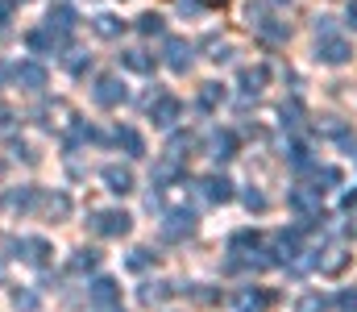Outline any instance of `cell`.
Listing matches in <instances>:
<instances>
[{
    "label": "cell",
    "mask_w": 357,
    "mask_h": 312,
    "mask_svg": "<svg viewBox=\"0 0 357 312\" xmlns=\"http://www.w3.org/2000/svg\"><path fill=\"white\" fill-rule=\"evenodd\" d=\"M345 17H349V25H354V29H357V0H354V4H349V13H345Z\"/></svg>",
    "instance_id": "4dcf8cb0"
},
{
    "label": "cell",
    "mask_w": 357,
    "mask_h": 312,
    "mask_svg": "<svg viewBox=\"0 0 357 312\" xmlns=\"http://www.w3.org/2000/svg\"><path fill=\"white\" fill-rule=\"evenodd\" d=\"M91 300H96V304H116V300H121V292H116V283H112V279H100V283L91 288Z\"/></svg>",
    "instance_id": "e0dca14e"
},
{
    "label": "cell",
    "mask_w": 357,
    "mask_h": 312,
    "mask_svg": "<svg viewBox=\"0 0 357 312\" xmlns=\"http://www.w3.org/2000/svg\"><path fill=\"white\" fill-rule=\"evenodd\" d=\"M320 184H328V188H333V184H341V171H337V167H324V171H316V192H320Z\"/></svg>",
    "instance_id": "cb8c5ba5"
},
{
    "label": "cell",
    "mask_w": 357,
    "mask_h": 312,
    "mask_svg": "<svg viewBox=\"0 0 357 312\" xmlns=\"http://www.w3.org/2000/svg\"><path fill=\"white\" fill-rule=\"evenodd\" d=\"M341 309L357 312V292H341Z\"/></svg>",
    "instance_id": "f1b7e54d"
},
{
    "label": "cell",
    "mask_w": 357,
    "mask_h": 312,
    "mask_svg": "<svg viewBox=\"0 0 357 312\" xmlns=\"http://www.w3.org/2000/svg\"><path fill=\"white\" fill-rule=\"evenodd\" d=\"M178 112H183V104H178V96H171V92H158L154 101H150V121L154 125H175L178 121Z\"/></svg>",
    "instance_id": "3957f363"
},
{
    "label": "cell",
    "mask_w": 357,
    "mask_h": 312,
    "mask_svg": "<svg viewBox=\"0 0 357 312\" xmlns=\"http://www.w3.org/2000/svg\"><path fill=\"white\" fill-rule=\"evenodd\" d=\"M54 25H59V29H71V25H75V13H71L67 4H59V8H50V29H54Z\"/></svg>",
    "instance_id": "d6986e66"
},
{
    "label": "cell",
    "mask_w": 357,
    "mask_h": 312,
    "mask_svg": "<svg viewBox=\"0 0 357 312\" xmlns=\"http://www.w3.org/2000/svg\"><path fill=\"white\" fill-rule=\"evenodd\" d=\"M104 184H108V192L125 196V192H133V171L129 167H104Z\"/></svg>",
    "instance_id": "8992f818"
},
{
    "label": "cell",
    "mask_w": 357,
    "mask_h": 312,
    "mask_svg": "<svg viewBox=\"0 0 357 312\" xmlns=\"http://www.w3.org/2000/svg\"><path fill=\"white\" fill-rule=\"evenodd\" d=\"M162 29H167V25H162L158 13H142V17H137V34H146V38H150V34H162Z\"/></svg>",
    "instance_id": "ac0fdd59"
},
{
    "label": "cell",
    "mask_w": 357,
    "mask_h": 312,
    "mask_svg": "<svg viewBox=\"0 0 357 312\" xmlns=\"http://www.w3.org/2000/svg\"><path fill=\"white\" fill-rule=\"evenodd\" d=\"M17 84H25L29 92H38V88H46V71L38 63H21L17 67Z\"/></svg>",
    "instance_id": "30bf717a"
},
{
    "label": "cell",
    "mask_w": 357,
    "mask_h": 312,
    "mask_svg": "<svg viewBox=\"0 0 357 312\" xmlns=\"http://www.w3.org/2000/svg\"><path fill=\"white\" fill-rule=\"evenodd\" d=\"M245 208H250V212H254V208L262 212V208H266V196H262V192H245Z\"/></svg>",
    "instance_id": "484cf974"
},
{
    "label": "cell",
    "mask_w": 357,
    "mask_h": 312,
    "mask_svg": "<svg viewBox=\"0 0 357 312\" xmlns=\"http://www.w3.org/2000/svg\"><path fill=\"white\" fill-rule=\"evenodd\" d=\"M266 84H270V67H245L241 71V92L245 96H258Z\"/></svg>",
    "instance_id": "ba28073f"
},
{
    "label": "cell",
    "mask_w": 357,
    "mask_h": 312,
    "mask_svg": "<svg viewBox=\"0 0 357 312\" xmlns=\"http://www.w3.org/2000/svg\"><path fill=\"white\" fill-rule=\"evenodd\" d=\"M233 150H237V138H233V133H216V138H212V158H216V163L233 158Z\"/></svg>",
    "instance_id": "9a60e30c"
},
{
    "label": "cell",
    "mask_w": 357,
    "mask_h": 312,
    "mask_svg": "<svg viewBox=\"0 0 357 312\" xmlns=\"http://www.w3.org/2000/svg\"><path fill=\"white\" fill-rule=\"evenodd\" d=\"M142 300H146V304H162V300H167L162 283H158V292H154V288H146V292H142Z\"/></svg>",
    "instance_id": "4316f807"
},
{
    "label": "cell",
    "mask_w": 357,
    "mask_h": 312,
    "mask_svg": "<svg viewBox=\"0 0 357 312\" xmlns=\"http://www.w3.org/2000/svg\"><path fill=\"white\" fill-rule=\"evenodd\" d=\"M4 21H8V4L0 0V25H4Z\"/></svg>",
    "instance_id": "1f68e13d"
},
{
    "label": "cell",
    "mask_w": 357,
    "mask_h": 312,
    "mask_svg": "<svg viewBox=\"0 0 357 312\" xmlns=\"http://www.w3.org/2000/svg\"><path fill=\"white\" fill-rule=\"evenodd\" d=\"M121 63H125L129 71H142V75H150V71H154V59H150V54H142V50H125V54H121Z\"/></svg>",
    "instance_id": "4fadbf2b"
},
{
    "label": "cell",
    "mask_w": 357,
    "mask_h": 312,
    "mask_svg": "<svg viewBox=\"0 0 357 312\" xmlns=\"http://www.w3.org/2000/svg\"><path fill=\"white\" fill-rule=\"evenodd\" d=\"M191 229H195V216H191V212H171V216H167V225H162V233H167L171 242L187 237Z\"/></svg>",
    "instance_id": "9c48e42d"
},
{
    "label": "cell",
    "mask_w": 357,
    "mask_h": 312,
    "mask_svg": "<svg viewBox=\"0 0 357 312\" xmlns=\"http://www.w3.org/2000/svg\"><path fill=\"white\" fill-rule=\"evenodd\" d=\"M116 142H121L129 154H146V142H142V133H137V129H129V125H121V129H116Z\"/></svg>",
    "instance_id": "5bb4252c"
},
{
    "label": "cell",
    "mask_w": 357,
    "mask_h": 312,
    "mask_svg": "<svg viewBox=\"0 0 357 312\" xmlns=\"http://www.w3.org/2000/svg\"><path fill=\"white\" fill-rule=\"evenodd\" d=\"M345 267H349V254H345V250H328V254L320 258V271H324V275H341Z\"/></svg>",
    "instance_id": "2e32d148"
},
{
    "label": "cell",
    "mask_w": 357,
    "mask_h": 312,
    "mask_svg": "<svg viewBox=\"0 0 357 312\" xmlns=\"http://www.w3.org/2000/svg\"><path fill=\"white\" fill-rule=\"evenodd\" d=\"M199 188H204V196H208L212 205H229V200H233V184H229L225 175H208Z\"/></svg>",
    "instance_id": "5b68a950"
},
{
    "label": "cell",
    "mask_w": 357,
    "mask_h": 312,
    "mask_svg": "<svg viewBox=\"0 0 357 312\" xmlns=\"http://www.w3.org/2000/svg\"><path fill=\"white\" fill-rule=\"evenodd\" d=\"M316 59L328 63V67H341V63L354 59V46H349L337 29H328V34H316Z\"/></svg>",
    "instance_id": "6da1fadb"
},
{
    "label": "cell",
    "mask_w": 357,
    "mask_h": 312,
    "mask_svg": "<svg viewBox=\"0 0 357 312\" xmlns=\"http://www.w3.org/2000/svg\"><path fill=\"white\" fill-rule=\"evenodd\" d=\"M91 96H96V104H104V108H116V104L125 101L129 92H125V84H121L116 75H100V80H96V92H91Z\"/></svg>",
    "instance_id": "277c9868"
},
{
    "label": "cell",
    "mask_w": 357,
    "mask_h": 312,
    "mask_svg": "<svg viewBox=\"0 0 357 312\" xmlns=\"http://www.w3.org/2000/svg\"><path fill=\"white\" fill-rule=\"evenodd\" d=\"M295 312H328V300H324L320 292H312V296H303V300H299V309H295Z\"/></svg>",
    "instance_id": "44dd1931"
},
{
    "label": "cell",
    "mask_w": 357,
    "mask_h": 312,
    "mask_svg": "<svg viewBox=\"0 0 357 312\" xmlns=\"http://www.w3.org/2000/svg\"><path fill=\"white\" fill-rule=\"evenodd\" d=\"M287 158H291V167H299V171H303V167H307V146L291 142V146H287Z\"/></svg>",
    "instance_id": "7402d4cb"
},
{
    "label": "cell",
    "mask_w": 357,
    "mask_h": 312,
    "mask_svg": "<svg viewBox=\"0 0 357 312\" xmlns=\"http://www.w3.org/2000/svg\"><path fill=\"white\" fill-rule=\"evenodd\" d=\"M71 267H75V271H84V267H96V254H91V250H84V254H79Z\"/></svg>",
    "instance_id": "83f0119b"
},
{
    "label": "cell",
    "mask_w": 357,
    "mask_h": 312,
    "mask_svg": "<svg viewBox=\"0 0 357 312\" xmlns=\"http://www.w3.org/2000/svg\"><path fill=\"white\" fill-rule=\"evenodd\" d=\"M220 101H225V88H220V84H204V92H199V104H204V108H216Z\"/></svg>",
    "instance_id": "ffe728a7"
},
{
    "label": "cell",
    "mask_w": 357,
    "mask_h": 312,
    "mask_svg": "<svg viewBox=\"0 0 357 312\" xmlns=\"http://www.w3.org/2000/svg\"><path fill=\"white\" fill-rule=\"evenodd\" d=\"M291 208L320 216V192H316V188H299V192H291Z\"/></svg>",
    "instance_id": "8fae6325"
},
{
    "label": "cell",
    "mask_w": 357,
    "mask_h": 312,
    "mask_svg": "<svg viewBox=\"0 0 357 312\" xmlns=\"http://www.w3.org/2000/svg\"><path fill=\"white\" fill-rule=\"evenodd\" d=\"M241 304L258 312V309H266V304H270V296H266V292H245V296H241Z\"/></svg>",
    "instance_id": "603a6c76"
},
{
    "label": "cell",
    "mask_w": 357,
    "mask_h": 312,
    "mask_svg": "<svg viewBox=\"0 0 357 312\" xmlns=\"http://www.w3.org/2000/svg\"><path fill=\"white\" fill-rule=\"evenodd\" d=\"M91 29H96L100 38H116V34L125 29V21H121V17H112V13H100V17L91 21Z\"/></svg>",
    "instance_id": "7c38bea8"
},
{
    "label": "cell",
    "mask_w": 357,
    "mask_h": 312,
    "mask_svg": "<svg viewBox=\"0 0 357 312\" xmlns=\"http://www.w3.org/2000/svg\"><path fill=\"white\" fill-rule=\"evenodd\" d=\"M150 258H154L150 250H133V258H129V267H133V271H142V267H150Z\"/></svg>",
    "instance_id": "d4e9b609"
},
{
    "label": "cell",
    "mask_w": 357,
    "mask_h": 312,
    "mask_svg": "<svg viewBox=\"0 0 357 312\" xmlns=\"http://www.w3.org/2000/svg\"><path fill=\"white\" fill-rule=\"evenodd\" d=\"M349 233H354V237H357V216H354V221H349Z\"/></svg>",
    "instance_id": "d6a6232c"
},
{
    "label": "cell",
    "mask_w": 357,
    "mask_h": 312,
    "mask_svg": "<svg viewBox=\"0 0 357 312\" xmlns=\"http://www.w3.org/2000/svg\"><path fill=\"white\" fill-rule=\"evenodd\" d=\"M91 229H96L100 237H125V233L133 229V216H129V212H116V208H112V212H96V216H91Z\"/></svg>",
    "instance_id": "7a4b0ae2"
},
{
    "label": "cell",
    "mask_w": 357,
    "mask_h": 312,
    "mask_svg": "<svg viewBox=\"0 0 357 312\" xmlns=\"http://www.w3.org/2000/svg\"><path fill=\"white\" fill-rule=\"evenodd\" d=\"M345 208H349V212L357 208V188H354V192H345Z\"/></svg>",
    "instance_id": "f546056e"
},
{
    "label": "cell",
    "mask_w": 357,
    "mask_h": 312,
    "mask_svg": "<svg viewBox=\"0 0 357 312\" xmlns=\"http://www.w3.org/2000/svg\"><path fill=\"white\" fill-rule=\"evenodd\" d=\"M167 67H171V71H187V67H191V46H187L183 38H171V42H167Z\"/></svg>",
    "instance_id": "52a82bcc"
}]
</instances>
